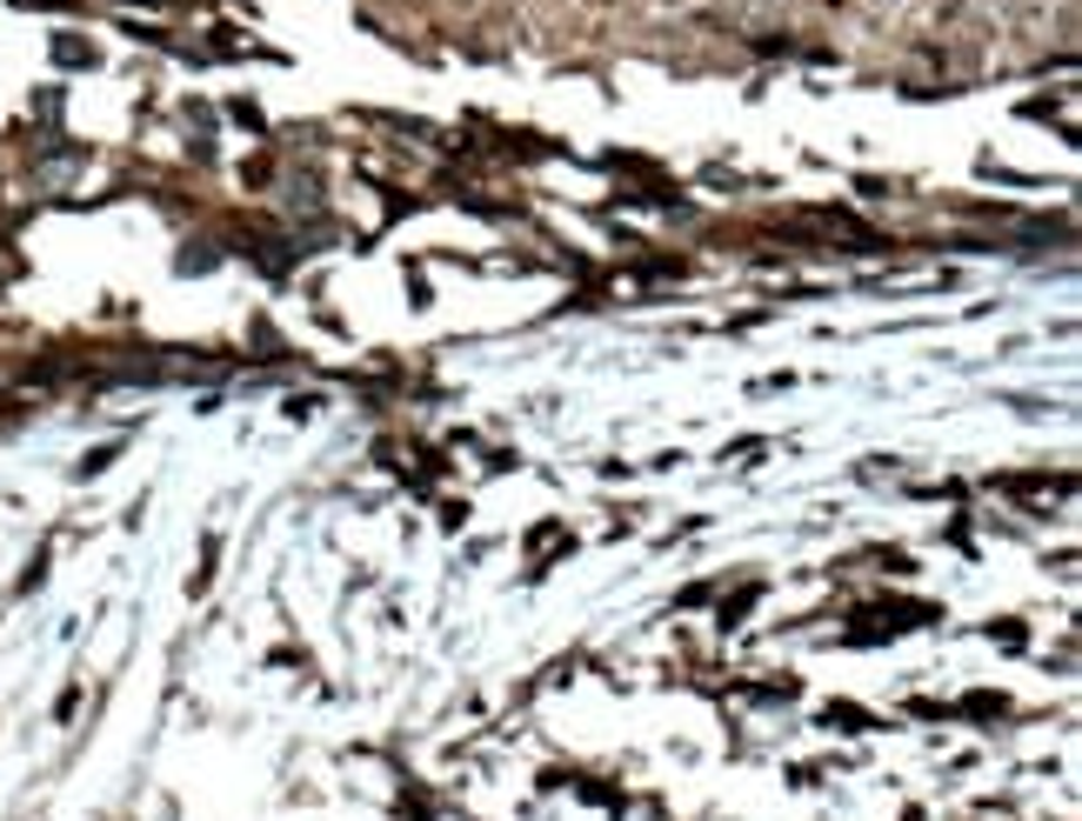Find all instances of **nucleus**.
<instances>
[{
  "label": "nucleus",
  "mask_w": 1082,
  "mask_h": 821,
  "mask_svg": "<svg viewBox=\"0 0 1082 821\" xmlns=\"http://www.w3.org/2000/svg\"><path fill=\"white\" fill-rule=\"evenodd\" d=\"M53 53H61V61H74V68H87V61H94V47H81V40H68V34L53 40Z\"/></svg>",
  "instance_id": "f257e3e1"
}]
</instances>
